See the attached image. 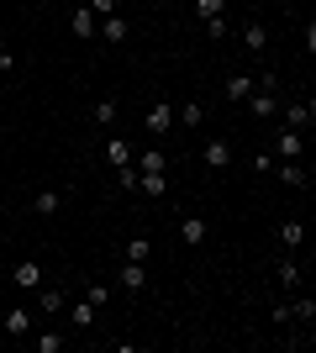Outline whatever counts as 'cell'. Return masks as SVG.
<instances>
[{"label": "cell", "instance_id": "6da1fadb", "mask_svg": "<svg viewBox=\"0 0 316 353\" xmlns=\"http://www.w3.org/2000/svg\"><path fill=\"white\" fill-rule=\"evenodd\" d=\"M95 32H101V43H127V37H132V21H127L121 11H111V16L95 21Z\"/></svg>", "mask_w": 316, "mask_h": 353}, {"label": "cell", "instance_id": "7a4b0ae2", "mask_svg": "<svg viewBox=\"0 0 316 353\" xmlns=\"http://www.w3.org/2000/svg\"><path fill=\"white\" fill-rule=\"evenodd\" d=\"M143 127H148L153 137L174 132V105H169V101H153V105H148V117H143Z\"/></svg>", "mask_w": 316, "mask_h": 353}, {"label": "cell", "instance_id": "3957f363", "mask_svg": "<svg viewBox=\"0 0 316 353\" xmlns=\"http://www.w3.org/2000/svg\"><path fill=\"white\" fill-rule=\"evenodd\" d=\"M63 306H69V290H63V285H37V311H43V316H59Z\"/></svg>", "mask_w": 316, "mask_h": 353}, {"label": "cell", "instance_id": "277c9868", "mask_svg": "<svg viewBox=\"0 0 316 353\" xmlns=\"http://www.w3.org/2000/svg\"><path fill=\"white\" fill-rule=\"evenodd\" d=\"M248 111H253L258 121H269V117H280V101H274V90H264V85H253V95H248Z\"/></svg>", "mask_w": 316, "mask_h": 353}, {"label": "cell", "instance_id": "5b68a950", "mask_svg": "<svg viewBox=\"0 0 316 353\" xmlns=\"http://www.w3.org/2000/svg\"><path fill=\"white\" fill-rule=\"evenodd\" d=\"M274 174L285 179V185H295V190H306V185H311V169H306L301 159H285V163L274 159Z\"/></svg>", "mask_w": 316, "mask_h": 353}, {"label": "cell", "instance_id": "8992f818", "mask_svg": "<svg viewBox=\"0 0 316 353\" xmlns=\"http://www.w3.org/2000/svg\"><path fill=\"white\" fill-rule=\"evenodd\" d=\"M11 285L16 290H37V285H43V264H37V259H21V264L11 269Z\"/></svg>", "mask_w": 316, "mask_h": 353}, {"label": "cell", "instance_id": "52a82bcc", "mask_svg": "<svg viewBox=\"0 0 316 353\" xmlns=\"http://www.w3.org/2000/svg\"><path fill=\"white\" fill-rule=\"evenodd\" d=\"M69 32H74L79 43H95V11L90 6H74V11H69Z\"/></svg>", "mask_w": 316, "mask_h": 353}, {"label": "cell", "instance_id": "ba28073f", "mask_svg": "<svg viewBox=\"0 0 316 353\" xmlns=\"http://www.w3.org/2000/svg\"><path fill=\"white\" fill-rule=\"evenodd\" d=\"M280 117H285V127H290V132H306V127L316 121V105H311V101H295V105H285Z\"/></svg>", "mask_w": 316, "mask_h": 353}, {"label": "cell", "instance_id": "9c48e42d", "mask_svg": "<svg viewBox=\"0 0 316 353\" xmlns=\"http://www.w3.org/2000/svg\"><path fill=\"white\" fill-rule=\"evenodd\" d=\"M301 153H306V132H290V127H285V132L274 137V159H280V163H285V159H301Z\"/></svg>", "mask_w": 316, "mask_h": 353}, {"label": "cell", "instance_id": "30bf717a", "mask_svg": "<svg viewBox=\"0 0 316 353\" xmlns=\"http://www.w3.org/2000/svg\"><path fill=\"white\" fill-rule=\"evenodd\" d=\"M206 237H211L206 216H180V243H185V248H200Z\"/></svg>", "mask_w": 316, "mask_h": 353}, {"label": "cell", "instance_id": "8fae6325", "mask_svg": "<svg viewBox=\"0 0 316 353\" xmlns=\"http://www.w3.org/2000/svg\"><path fill=\"white\" fill-rule=\"evenodd\" d=\"M274 280H280V290H301V264H295V253H285V259H280V264H274Z\"/></svg>", "mask_w": 316, "mask_h": 353}, {"label": "cell", "instance_id": "7c38bea8", "mask_svg": "<svg viewBox=\"0 0 316 353\" xmlns=\"http://www.w3.org/2000/svg\"><path fill=\"white\" fill-rule=\"evenodd\" d=\"M121 290H127V295H143V290H148V269L137 264V259L121 264Z\"/></svg>", "mask_w": 316, "mask_h": 353}, {"label": "cell", "instance_id": "4fadbf2b", "mask_svg": "<svg viewBox=\"0 0 316 353\" xmlns=\"http://www.w3.org/2000/svg\"><path fill=\"white\" fill-rule=\"evenodd\" d=\"M200 159H206L211 169H232V143H227V137H211V143L200 148Z\"/></svg>", "mask_w": 316, "mask_h": 353}, {"label": "cell", "instance_id": "5bb4252c", "mask_svg": "<svg viewBox=\"0 0 316 353\" xmlns=\"http://www.w3.org/2000/svg\"><path fill=\"white\" fill-rule=\"evenodd\" d=\"M301 243H306V221H301V216L280 221V248H285V253H295Z\"/></svg>", "mask_w": 316, "mask_h": 353}, {"label": "cell", "instance_id": "9a60e30c", "mask_svg": "<svg viewBox=\"0 0 316 353\" xmlns=\"http://www.w3.org/2000/svg\"><path fill=\"white\" fill-rule=\"evenodd\" d=\"M0 327H6L11 338H27V332H32V311L27 306H11L6 316H0Z\"/></svg>", "mask_w": 316, "mask_h": 353}, {"label": "cell", "instance_id": "2e32d148", "mask_svg": "<svg viewBox=\"0 0 316 353\" xmlns=\"http://www.w3.org/2000/svg\"><path fill=\"white\" fill-rule=\"evenodd\" d=\"M290 322L316 327V295H301V290H295V301H290Z\"/></svg>", "mask_w": 316, "mask_h": 353}, {"label": "cell", "instance_id": "e0dca14e", "mask_svg": "<svg viewBox=\"0 0 316 353\" xmlns=\"http://www.w3.org/2000/svg\"><path fill=\"white\" fill-rule=\"evenodd\" d=\"M132 169H137V174H169V159L158 153V148H148V153H137V159H132Z\"/></svg>", "mask_w": 316, "mask_h": 353}, {"label": "cell", "instance_id": "ac0fdd59", "mask_svg": "<svg viewBox=\"0 0 316 353\" xmlns=\"http://www.w3.org/2000/svg\"><path fill=\"white\" fill-rule=\"evenodd\" d=\"M222 95H227V101H248V95H253V74H227Z\"/></svg>", "mask_w": 316, "mask_h": 353}, {"label": "cell", "instance_id": "d6986e66", "mask_svg": "<svg viewBox=\"0 0 316 353\" xmlns=\"http://www.w3.org/2000/svg\"><path fill=\"white\" fill-rule=\"evenodd\" d=\"M105 163H111V169H127V163H132V143H127V137H111V143H105Z\"/></svg>", "mask_w": 316, "mask_h": 353}, {"label": "cell", "instance_id": "ffe728a7", "mask_svg": "<svg viewBox=\"0 0 316 353\" xmlns=\"http://www.w3.org/2000/svg\"><path fill=\"white\" fill-rule=\"evenodd\" d=\"M32 211H37V216H59V211H63V195L59 190H37V195H32Z\"/></svg>", "mask_w": 316, "mask_h": 353}, {"label": "cell", "instance_id": "44dd1931", "mask_svg": "<svg viewBox=\"0 0 316 353\" xmlns=\"http://www.w3.org/2000/svg\"><path fill=\"white\" fill-rule=\"evenodd\" d=\"M63 311H69V322H74V327H79V332H85V327H90V322H95V311H101V306H95V301H85V295H79L74 306H63Z\"/></svg>", "mask_w": 316, "mask_h": 353}, {"label": "cell", "instance_id": "7402d4cb", "mask_svg": "<svg viewBox=\"0 0 316 353\" xmlns=\"http://www.w3.org/2000/svg\"><path fill=\"white\" fill-rule=\"evenodd\" d=\"M264 43H269L264 21H248V27H242V48H248V53H264Z\"/></svg>", "mask_w": 316, "mask_h": 353}, {"label": "cell", "instance_id": "603a6c76", "mask_svg": "<svg viewBox=\"0 0 316 353\" xmlns=\"http://www.w3.org/2000/svg\"><path fill=\"white\" fill-rule=\"evenodd\" d=\"M116 111H121V105L111 101V95H101V101H95V127H111V121H116Z\"/></svg>", "mask_w": 316, "mask_h": 353}, {"label": "cell", "instance_id": "cb8c5ba5", "mask_svg": "<svg viewBox=\"0 0 316 353\" xmlns=\"http://www.w3.org/2000/svg\"><path fill=\"white\" fill-rule=\"evenodd\" d=\"M137 185H143V195H153V201H158V195L169 190V174H137Z\"/></svg>", "mask_w": 316, "mask_h": 353}, {"label": "cell", "instance_id": "d4e9b609", "mask_svg": "<svg viewBox=\"0 0 316 353\" xmlns=\"http://www.w3.org/2000/svg\"><path fill=\"white\" fill-rule=\"evenodd\" d=\"M180 121H185V127H200V121H206V105H200V101H185L180 105Z\"/></svg>", "mask_w": 316, "mask_h": 353}, {"label": "cell", "instance_id": "484cf974", "mask_svg": "<svg viewBox=\"0 0 316 353\" xmlns=\"http://www.w3.org/2000/svg\"><path fill=\"white\" fill-rule=\"evenodd\" d=\"M148 253H153V243H148L143 232H137L132 243H127V259H137V264H148Z\"/></svg>", "mask_w": 316, "mask_h": 353}, {"label": "cell", "instance_id": "4316f807", "mask_svg": "<svg viewBox=\"0 0 316 353\" xmlns=\"http://www.w3.org/2000/svg\"><path fill=\"white\" fill-rule=\"evenodd\" d=\"M196 16L200 21H216V16H227V6L222 0H196Z\"/></svg>", "mask_w": 316, "mask_h": 353}, {"label": "cell", "instance_id": "83f0119b", "mask_svg": "<svg viewBox=\"0 0 316 353\" xmlns=\"http://www.w3.org/2000/svg\"><path fill=\"white\" fill-rule=\"evenodd\" d=\"M206 37H211V43H227V16H216V21H206Z\"/></svg>", "mask_w": 316, "mask_h": 353}, {"label": "cell", "instance_id": "f1b7e54d", "mask_svg": "<svg viewBox=\"0 0 316 353\" xmlns=\"http://www.w3.org/2000/svg\"><path fill=\"white\" fill-rule=\"evenodd\" d=\"M59 348H63L59 332H43V338H37V353H59Z\"/></svg>", "mask_w": 316, "mask_h": 353}, {"label": "cell", "instance_id": "f546056e", "mask_svg": "<svg viewBox=\"0 0 316 353\" xmlns=\"http://www.w3.org/2000/svg\"><path fill=\"white\" fill-rule=\"evenodd\" d=\"M116 185H121V190H137V169H132V163H127V169H116Z\"/></svg>", "mask_w": 316, "mask_h": 353}, {"label": "cell", "instance_id": "4dcf8cb0", "mask_svg": "<svg viewBox=\"0 0 316 353\" xmlns=\"http://www.w3.org/2000/svg\"><path fill=\"white\" fill-rule=\"evenodd\" d=\"M85 301H95V306H105V301H111V290H105V285H90V290H85Z\"/></svg>", "mask_w": 316, "mask_h": 353}, {"label": "cell", "instance_id": "1f68e13d", "mask_svg": "<svg viewBox=\"0 0 316 353\" xmlns=\"http://www.w3.org/2000/svg\"><path fill=\"white\" fill-rule=\"evenodd\" d=\"M90 11H95V21H101V16H111V11H116V0H90Z\"/></svg>", "mask_w": 316, "mask_h": 353}]
</instances>
